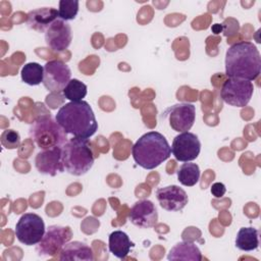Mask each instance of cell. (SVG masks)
<instances>
[{
    "label": "cell",
    "mask_w": 261,
    "mask_h": 261,
    "mask_svg": "<svg viewBox=\"0 0 261 261\" xmlns=\"http://www.w3.org/2000/svg\"><path fill=\"white\" fill-rule=\"evenodd\" d=\"M1 144L6 149H16L20 146V136L14 129H5L1 135Z\"/></svg>",
    "instance_id": "d4e9b609"
},
{
    "label": "cell",
    "mask_w": 261,
    "mask_h": 261,
    "mask_svg": "<svg viewBox=\"0 0 261 261\" xmlns=\"http://www.w3.org/2000/svg\"><path fill=\"white\" fill-rule=\"evenodd\" d=\"M254 85L250 81L227 79L220 90V97L226 104L234 107H245L251 100Z\"/></svg>",
    "instance_id": "52a82bcc"
},
{
    "label": "cell",
    "mask_w": 261,
    "mask_h": 261,
    "mask_svg": "<svg viewBox=\"0 0 261 261\" xmlns=\"http://www.w3.org/2000/svg\"><path fill=\"white\" fill-rule=\"evenodd\" d=\"M128 220L141 228L153 227L158 220V212L150 200H140L134 204L129 213Z\"/></svg>",
    "instance_id": "5bb4252c"
},
{
    "label": "cell",
    "mask_w": 261,
    "mask_h": 261,
    "mask_svg": "<svg viewBox=\"0 0 261 261\" xmlns=\"http://www.w3.org/2000/svg\"><path fill=\"white\" fill-rule=\"evenodd\" d=\"M156 198L161 208L166 211H180L189 201L187 193L175 185L157 189Z\"/></svg>",
    "instance_id": "9a60e30c"
},
{
    "label": "cell",
    "mask_w": 261,
    "mask_h": 261,
    "mask_svg": "<svg viewBox=\"0 0 261 261\" xmlns=\"http://www.w3.org/2000/svg\"><path fill=\"white\" fill-rule=\"evenodd\" d=\"M133 247L134 243L130 242L128 236L124 231L114 230L110 233L108 240V248L115 257L124 259Z\"/></svg>",
    "instance_id": "d6986e66"
},
{
    "label": "cell",
    "mask_w": 261,
    "mask_h": 261,
    "mask_svg": "<svg viewBox=\"0 0 261 261\" xmlns=\"http://www.w3.org/2000/svg\"><path fill=\"white\" fill-rule=\"evenodd\" d=\"M261 70V57L257 47L249 41L232 44L225 53V74L229 79L256 80Z\"/></svg>",
    "instance_id": "6da1fadb"
},
{
    "label": "cell",
    "mask_w": 261,
    "mask_h": 261,
    "mask_svg": "<svg viewBox=\"0 0 261 261\" xmlns=\"http://www.w3.org/2000/svg\"><path fill=\"white\" fill-rule=\"evenodd\" d=\"M94 153L88 139L72 138L62 147V161L65 170L75 176L87 173L93 166Z\"/></svg>",
    "instance_id": "277c9868"
},
{
    "label": "cell",
    "mask_w": 261,
    "mask_h": 261,
    "mask_svg": "<svg viewBox=\"0 0 261 261\" xmlns=\"http://www.w3.org/2000/svg\"><path fill=\"white\" fill-rule=\"evenodd\" d=\"M167 259L171 261H175V260L201 261L202 253L195 243L179 242L170 249L167 255Z\"/></svg>",
    "instance_id": "ac0fdd59"
},
{
    "label": "cell",
    "mask_w": 261,
    "mask_h": 261,
    "mask_svg": "<svg viewBox=\"0 0 261 261\" xmlns=\"http://www.w3.org/2000/svg\"><path fill=\"white\" fill-rule=\"evenodd\" d=\"M178 181L186 187L195 186L200 179V168L198 164L186 162L177 170Z\"/></svg>",
    "instance_id": "7402d4cb"
},
{
    "label": "cell",
    "mask_w": 261,
    "mask_h": 261,
    "mask_svg": "<svg viewBox=\"0 0 261 261\" xmlns=\"http://www.w3.org/2000/svg\"><path fill=\"white\" fill-rule=\"evenodd\" d=\"M87 92V86L77 79L70 80L62 91L65 99L69 100L70 102L82 101L86 97Z\"/></svg>",
    "instance_id": "603a6c76"
},
{
    "label": "cell",
    "mask_w": 261,
    "mask_h": 261,
    "mask_svg": "<svg viewBox=\"0 0 261 261\" xmlns=\"http://www.w3.org/2000/svg\"><path fill=\"white\" fill-rule=\"evenodd\" d=\"M259 246V232L254 227H242L236 237V247L241 251H254Z\"/></svg>",
    "instance_id": "ffe728a7"
},
{
    "label": "cell",
    "mask_w": 261,
    "mask_h": 261,
    "mask_svg": "<svg viewBox=\"0 0 261 261\" xmlns=\"http://www.w3.org/2000/svg\"><path fill=\"white\" fill-rule=\"evenodd\" d=\"M171 147L166 138L158 132L144 134L134 144L132 155L135 162L144 169H154L169 158Z\"/></svg>",
    "instance_id": "3957f363"
},
{
    "label": "cell",
    "mask_w": 261,
    "mask_h": 261,
    "mask_svg": "<svg viewBox=\"0 0 261 261\" xmlns=\"http://www.w3.org/2000/svg\"><path fill=\"white\" fill-rule=\"evenodd\" d=\"M211 31H212L213 34L217 35V34H219V33L222 31V25L219 24V23H215V24H213V25L211 27Z\"/></svg>",
    "instance_id": "4316f807"
},
{
    "label": "cell",
    "mask_w": 261,
    "mask_h": 261,
    "mask_svg": "<svg viewBox=\"0 0 261 261\" xmlns=\"http://www.w3.org/2000/svg\"><path fill=\"white\" fill-rule=\"evenodd\" d=\"M59 260H70V261H93L94 253L92 249L85 243L74 241L67 243L63 246L58 257Z\"/></svg>",
    "instance_id": "e0dca14e"
},
{
    "label": "cell",
    "mask_w": 261,
    "mask_h": 261,
    "mask_svg": "<svg viewBox=\"0 0 261 261\" xmlns=\"http://www.w3.org/2000/svg\"><path fill=\"white\" fill-rule=\"evenodd\" d=\"M71 28L69 23L57 18L45 32L47 46L55 52H63L71 43Z\"/></svg>",
    "instance_id": "7c38bea8"
},
{
    "label": "cell",
    "mask_w": 261,
    "mask_h": 261,
    "mask_svg": "<svg viewBox=\"0 0 261 261\" xmlns=\"http://www.w3.org/2000/svg\"><path fill=\"white\" fill-rule=\"evenodd\" d=\"M15 237L21 244L33 246L40 243L45 234V223L36 213H24L15 225Z\"/></svg>",
    "instance_id": "8992f818"
},
{
    "label": "cell",
    "mask_w": 261,
    "mask_h": 261,
    "mask_svg": "<svg viewBox=\"0 0 261 261\" xmlns=\"http://www.w3.org/2000/svg\"><path fill=\"white\" fill-rule=\"evenodd\" d=\"M201 151L199 138L190 132H184L174 137L171 145V152L174 158L180 162L195 160Z\"/></svg>",
    "instance_id": "30bf717a"
},
{
    "label": "cell",
    "mask_w": 261,
    "mask_h": 261,
    "mask_svg": "<svg viewBox=\"0 0 261 261\" xmlns=\"http://www.w3.org/2000/svg\"><path fill=\"white\" fill-rule=\"evenodd\" d=\"M27 16V24L30 29L37 32H46L59 17V14L58 10L53 7H41L31 10Z\"/></svg>",
    "instance_id": "2e32d148"
},
{
    "label": "cell",
    "mask_w": 261,
    "mask_h": 261,
    "mask_svg": "<svg viewBox=\"0 0 261 261\" xmlns=\"http://www.w3.org/2000/svg\"><path fill=\"white\" fill-rule=\"evenodd\" d=\"M171 128L178 133L191 129L196 118V108L191 103H178L164 111Z\"/></svg>",
    "instance_id": "8fae6325"
},
{
    "label": "cell",
    "mask_w": 261,
    "mask_h": 261,
    "mask_svg": "<svg viewBox=\"0 0 261 261\" xmlns=\"http://www.w3.org/2000/svg\"><path fill=\"white\" fill-rule=\"evenodd\" d=\"M29 134L31 139L42 150L63 147L68 141L67 134L58 122L46 115L37 118L32 123Z\"/></svg>",
    "instance_id": "5b68a950"
},
{
    "label": "cell",
    "mask_w": 261,
    "mask_h": 261,
    "mask_svg": "<svg viewBox=\"0 0 261 261\" xmlns=\"http://www.w3.org/2000/svg\"><path fill=\"white\" fill-rule=\"evenodd\" d=\"M20 76L23 83L30 86H37L43 83L44 66L38 62H29L22 66Z\"/></svg>",
    "instance_id": "44dd1931"
},
{
    "label": "cell",
    "mask_w": 261,
    "mask_h": 261,
    "mask_svg": "<svg viewBox=\"0 0 261 261\" xmlns=\"http://www.w3.org/2000/svg\"><path fill=\"white\" fill-rule=\"evenodd\" d=\"M69 66L61 60H50L44 65V87L51 93L62 92L70 81Z\"/></svg>",
    "instance_id": "9c48e42d"
},
{
    "label": "cell",
    "mask_w": 261,
    "mask_h": 261,
    "mask_svg": "<svg viewBox=\"0 0 261 261\" xmlns=\"http://www.w3.org/2000/svg\"><path fill=\"white\" fill-rule=\"evenodd\" d=\"M72 237V231L68 226L51 225L45 231L44 237L37 246L40 256H55L67 244Z\"/></svg>",
    "instance_id": "ba28073f"
},
{
    "label": "cell",
    "mask_w": 261,
    "mask_h": 261,
    "mask_svg": "<svg viewBox=\"0 0 261 261\" xmlns=\"http://www.w3.org/2000/svg\"><path fill=\"white\" fill-rule=\"evenodd\" d=\"M35 165L38 171L45 175L55 176L63 172L65 168L62 161V147L42 150L36 156Z\"/></svg>",
    "instance_id": "4fadbf2b"
},
{
    "label": "cell",
    "mask_w": 261,
    "mask_h": 261,
    "mask_svg": "<svg viewBox=\"0 0 261 261\" xmlns=\"http://www.w3.org/2000/svg\"><path fill=\"white\" fill-rule=\"evenodd\" d=\"M211 194L212 196H214L215 198H221L224 196L225 192H226V188L222 182H214L211 186Z\"/></svg>",
    "instance_id": "484cf974"
},
{
    "label": "cell",
    "mask_w": 261,
    "mask_h": 261,
    "mask_svg": "<svg viewBox=\"0 0 261 261\" xmlns=\"http://www.w3.org/2000/svg\"><path fill=\"white\" fill-rule=\"evenodd\" d=\"M55 120L66 134L73 138L89 139L98 128L92 107L83 100L62 105L55 115Z\"/></svg>",
    "instance_id": "7a4b0ae2"
},
{
    "label": "cell",
    "mask_w": 261,
    "mask_h": 261,
    "mask_svg": "<svg viewBox=\"0 0 261 261\" xmlns=\"http://www.w3.org/2000/svg\"><path fill=\"white\" fill-rule=\"evenodd\" d=\"M79 4L77 0H60L58 9L59 18L64 21L75 18L79 12Z\"/></svg>",
    "instance_id": "cb8c5ba5"
}]
</instances>
